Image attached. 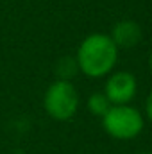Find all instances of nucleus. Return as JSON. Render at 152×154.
I'll list each match as a JSON object with an SVG mask.
<instances>
[{"mask_svg":"<svg viewBox=\"0 0 152 154\" xmlns=\"http://www.w3.org/2000/svg\"><path fill=\"white\" fill-rule=\"evenodd\" d=\"M88 108H90V111H91L93 115H97V116L102 118V116L109 111L111 102L108 100V97L104 95V91H97V93H93V95L88 99Z\"/></svg>","mask_w":152,"mask_h":154,"instance_id":"obj_6","label":"nucleus"},{"mask_svg":"<svg viewBox=\"0 0 152 154\" xmlns=\"http://www.w3.org/2000/svg\"><path fill=\"white\" fill-rule=\"evenodd\" d=\"M81 74L91 79L108 77L118 63V47L109 34L93 32L81 41L75 54Z\"/></svg>","mask_w":152,"mask_h":154,"instance_id":"obj_1","label":"nucleus"},{"mask_svg":"<svg viewBox=\"0 0 152 154\" xmlns=\"http://www.w3.org/2000/svg\"><path fill=\"white\" fill-rule=\"evenodd\" d=\"M145 115L152 122V90H150V93L147 95V100H145Z\"/></svg>","mask_w":152,"mask_h":154,"instance_id":"obj_7","label":"nucleus"},{"mask_svg":"<svg viewBox=\"0 0 152 154\" xmlns=\"http://www.w3.org/2000/svg\"><path fill=\"white\" fill-rule=\"evenodd\" d=\"M79 102L81 99L77 88L70 81L65 79L54 81L43 95V108L47 115L59 122H66L74 118L79 109Z\"/></svg>","mask_w":152,"mask_h":154,"instance_id":"obj_2","label":"nucleus"},{"mask_svg":"<svg viewBox=\"0 0 152 154\" xmlns=\"http://www.w3.org/2000/svg\"><path fill=\"white\" fill-rule=\"evenodd\" d=\"M149 68H150V72H152V52H150V56H149Z\"/></svg>","mask_w":152,"mask_h":154,"instance_id":"obj_8","label":"nucleus"},{"mask_svg":"<svg viewBox=\"0 0 152 154\" xmlns=\"http://www.w3.org/2000/svg\"><path fill=\"white\" fill-rule=\"evenodd\" d=\"M109 36L118 48H132L141 41L143 32L134 20H122L113 25Z\"/></svg>","mask_w":152,"mask_h":154,"instance_id":"obj_5","label":"nucleus"},{"mask_svg":"<svg viewBox=\"0 0 152 154\" xmlns=\"http://www.w3.org/2000/svg\"><path fill=\"white\" fill-rule=\"evenodd\" d=\"M138 93V81L134 74L125 70H113L104 84V95L111 102V106L131 104Z\"/></svg>","mask_w":152,"mask_h":154,"instance_id":"obj_4","label":"nucleus"},{"mask_svg":"<svg viewBox=\"0 0 152 154\" xmlns=\"http://www.w3.org/2000/svg\"><path fill=\"white\" fill-rule=\"evenodd\" d=\"M140 154H152V152H140Z\"/></svg>","mask_w":152,"mask_h":154,"instance_id":"obj_9","label":"nucleus"},{"mask_svg":"<svg viewBox=\"0 0 152 154\" xmlns=\"http://www.w3.org/2000/svg\"><path fill=\"white\" fill-rule=\"evenodd\" d=\"M102 127L114 140H132L143 131L145 118L138 108L131 104L111 106L102 116Z\"/></svg>","mask_w":152,"mask_h":154,"instance_id":"obj_3","label":"nucleus"}]
</instances>
